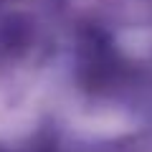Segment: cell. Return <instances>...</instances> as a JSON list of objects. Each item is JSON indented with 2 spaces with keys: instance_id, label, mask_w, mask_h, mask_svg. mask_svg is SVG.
Returning <instances> with one entry per match:
<instances>
[{
  "instance_id": "cell-1",
  "label": "cell",
  "mask_w": 152,
  "mask_h": 152,
  "mask_svg": "<svg viewBox=\"0 0 152 152\" xmlns=\"http://www.w3.org/2000/svg\"><path fill=\"white\" fill-rule=\"evenodd\" d=\"M79 71H81V81L89 89L109 86L117 79L119 56L102 31L89 28L81 36V41H79Z\"/></svg>"
},
{
  "instance_id": "cell-2",
  "label": "cell",
  "mask_w": 152,
  "mask_h": 152,
  "mask_svg": "<svg viewBox=\"0 0 152 152\" xmlns=\"http://www.w3.org/2000/svg\"><path fill=\"white\" fill-rule=\"evenodd\" d=\"M28 41V28L26 23H18L15 18H8L0 28V48H5L8 53L13 51H20Z\"/></svg>"
},
{
  "instance_id": "cell-3",
  "label": "cell",
  "mask_w": 152,
  "mask_h": 152,
  "mask_svg": "<svg viewBox=\"0 0 152 152\" xmlns=\"http://www.w3.org/2000/svg\"><path fill=\"white\" fill-rule=\"evenodd\" d=\"M0 152H5V150H0Z\"/></svg>"
}]
</instances>
